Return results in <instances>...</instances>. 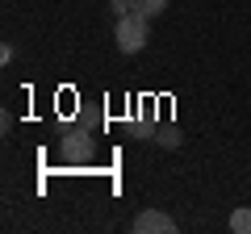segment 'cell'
<instances>
[{"instance_id": "obj_3", "label": "cell", "mask_w": 251, "mask_h": 234, "mask_svg": "<svg viewBox=\"0 0 251 234\" xmlns=\"http://www.w3.org/2000/svg\"><path fill=\"white\" fill-rule=\"evenodd\" d=\"M134 234H176V222L163 209H143L134 217Z\"/></svg>"}, {"instance_id": "obj_1", "label": "cell", "mask_w": 251, "mask_h": 234, "mask_svg": "<svg viewBox=\"0 0 251 234\" xmlns=\"http://www.w3.org/2000/svg\"><path fill=\"white\" fill-rule=\"evenodd\" d=\"M113 38H117V50H122V54H138L147 46V38H151V17H143V13L130 9L126 17H117Z\"/></svg>"}, {"instance_id": "obj_4", "label": "cell", "mask_w": 251, "mask_h": 234, "mask_svg": "<svg viewBox=\"0 0 251 234\" xmlns=\"http://www.w3.org/2000/svg\"><path fill=\"white\" fill-rule=\"evenodd\" d=\"M155 142H159L163 151H180V142H184V138H180L176 126H163V130H155Z\"/></svg>"}, {"instance_id": "obj_5", "label": "cell", "mask_w": 251, "mask_h": 234, "mask_svg": "<svg viewBox=\"0 0 251 234\" xmlns=\"http://www.w3.org/2000/svg\"><path fill=\"white\" fill-rule=\"evenodd\" d=\"M230 230H234V234H251V209H247V205H239V209L230 213Z\"/></svg>"}, {"instance_id": "obj_6", "label": "cell", "mask_w": 251, "mask_h": 234, "mask_svg": "<svg viewBox=\"0 0 251 234\" xmlns=\"http://www.w3.org/2000/svg\"><path fill=\"white\" fill-rule=\"evenodd\" d=\"M134 4V13H143V17H159L163 9H168V0H130Z\"/></svg>"}, {"instance_id": "obj_7", "label": "cell", "mask_w": 251, "mask_h": 234, "mask_svg": "<svg viewBox=\"0 0 251 234\" xmlns=\"http://www.w3.org/2000/svg\"><path fill=\"white\" fill-rule=\"evenodd\" d=\"M109 9H113V13H117V17H126V13L134 9V4H130V0H109Z\"/></svg>"}, {"instance_id": "obj_2", "label": "cell", "mask_w": 251, "mask_h": 234, "mask_svg": "<svg viewBox=\"0 0 251 234\" xmlns=\"http://www.w3.org/2000/svg\"><path fill=\"white\" fill-rule=\"evenodd\" d=\"M59 155H63L67 163L92 159V134H88V130H67V134L59 138Z\"/></svg>"}]
</instances>
